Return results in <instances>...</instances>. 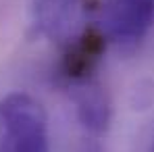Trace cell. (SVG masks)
<instances>
[{"label":"cell","mask_w":154,"mask_h":152,"mask_svg":"<svg viewBox=\"0 0 154 152\" xmlns=\"http://www.w3.org/2000/svg\"><path fill=\"white\" fill-rule=\"evenodd\" d=\"M0 152H50L48 117L33 96L0 98Z\"/></svg>","instance_id":"obj_1"},{"label":"cell","mask_w":154,"mask_h":152,"mask_svg":"<svg viewBox=\"0 0 154 152\" xmlns=\"http://www.w3.org/2000/svg\"><path fill=\"white\" fill-rule=\"evenodd\" d=\"M98 27L106 42L131 50L154 31V0H104Z\"/></svg>","instance_id":"obj_2"},{"label":"cell","mask_w":154,"mask_h":152,"mask_svg":"<svg viewBox=\"0 0 154 152\" xmlns=\"http://www.w3.org/2000/svg\"><path fill=\"white\" fill-rule=\"evenodd\" d=\"M92 0H35L33 29L46 40L65 46L92 25Z\"/></svg>","instance_id":"obj_3"},{"label":"cell","mask_w":154,"mask_h":152,"mask_svg":"<svg viewBox=\"0 0 154 152\" xmlns=\"http://www.w3.org/2000/svg\"><path fill=\"white\" fill-rule=\"evenodd\" d=\"M106 44L108 42L100 31L98 23H92L77 38L67 42L65 46H60L63 56H60V65H58V75L63 79V83L69 88L73 83L94 77Z\"/></svg>","instance_id":"obj_4"},{"label":"cell","mask_w":154,"mask_h":152,"mask_svg":"<svg viewBox=\"0 0 154 152\" xmlns=\"http://www.w3.org/2000/svg\"><path fill=\"white\" fill-rule=\"evenodd\" d=\"M69 94L71 100L75 102L77 119L83 125V129L92 135H102L108 129L112 117L110 98L102 88V83L96 77H90L69 85Z\"/></svg>","instance_id":"obj_5"},{"label":"cell","mask_w":154,"mask_h":152,"mask_svg":"<svg viewBox=\"0 0 154 152\" xmlns=\"http://www.w3.org/2000/svg\"><path fill=\"white\" fill-rule=\"evenodd\" d=\"M152 152H154V146H152Z\"/></svg>","instance_id":"obj_6"}]
</instances>
